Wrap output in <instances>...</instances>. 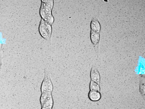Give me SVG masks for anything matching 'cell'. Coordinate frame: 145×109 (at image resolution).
I'll return each instance as SVG.
<instances>
[{
    "instance_id": "1",
    "label": "cell",
    "mask_w": 145,
    "mask_h": 109,
    "mask_svg": "<svg viewBox=\"0 0 145 109\" xmlns=\"http://www.w3.org/2000/svg\"><path fill=\"white\" fill-rule=\"evenodd\" d=\"M53 90V85L50 76L45 71V76L41 87V93H48L51 94Z\"/></svg>"
},
{
    "instance_id": "2",
    "label": "cell",
    "mask_w": 145,
    "mask_h": 109,
    "mask_svg": "<svg viewBox=\"0 0 145 109\" xmlns=\"http://www.w3.org/2000/svg\"><path fill=\"white\" fill-rule=\"evenodd\" d=\"M91 79L98 84H100V74L95 66H92L90 73Z\"/></svg>"
},
{
    "instance_id": "3",
    "label": "cell",
    "mask_w": 145,
    "mask_h": 109,
    "mask_svg": "<svg viewBox=\"0 0 145 109\" xmlns=\"http://www.w3.org/2000/svg\"><path fill=\"white\" fill-rule=\"evenodd\" d=\"M39 32L40 35L45 39L48 40L50 39L45 27V21L42 18L41 21L40 22L39 26Z\"/></svg>"
},
{
    "instance_id": "4",
    "label": "cell",
    "mask_w": 145,
    "mask_h": 109,
    "mask_svg": "<svg viewBox=\"0 0 145 109\" xmlns=\"http://www.w3.org/2000/svg\"><path fill=\"white\" fill-rule=\"evenodd\" d=\"M90 38L91 43L95 47L99 46V42L100 40V33H96L91 30Z\"/></svg>"
},
{
    "instance_id": "5",
    "label": "cell",
    "mask_w": 145,
    "mask_h": 109,
    "mask_svg": "<svg viewBox=\"0 0 145 109\" xmlns=\"http://www.w3.org/2000/svg\"><path fill=\"white\" fill-rule=\"evenodd\" d=\"M90 26H91V30L95 32L96 33H100L101 29L100 23L97 18L95 17H94L92 18V20H91Z\"/></svg>"
},
{
    "instance_id": "6",
    "label": "cell",
    "mask_w": 145,
    "mask_h": 109,
    "mask_svg": "<svg viewBox=\"0 0 145 109\" xmlns=\"http://www.w3.org/2000/svg\"><path fill=\"white\" fill-rule=\"evenodd\" d=\"M102 96L100 92L90 90L88 94V98L90 100L96 102L100 100Z\"/></svg>"
},
{
    "instance_id": "7",
    "label": "cell",
    "mask_w": 145,
    "mask_h": 109,
    "mask_svg": "<svg viewBox=\"0 0 145 109\" xmlns=\"http://www.w3.org/2000/svg\"><path fill=\"white\" fill-rule=\"evenodd\" d=\"M54 105L53 97L52 94H50L48 96V98H46V100L45 101V103H44L43 106H41L42 109H52Z\"/></svg>"
},
{
    "instance_id": "8",
    "label": "cell",
    "mask_w": 145,
    "mask_h": 109,
    "mask_svg": "<svg viewBox=\"0 0 145 109\" xmlns=\"http://www.w3.org/2000/svg\"><path fill=\"white\" fill-rule=\"evenodd\" d=\"M89 89L92 91L100 92L101 88L100 84L96 83L95 81H92L91 80L90 83H89Z\"/></svg>"
},
{
    "instance_id": "9",
    "label": "cell",
    "mask_w": 145,
    "mask_h": 109,
    "mask_svg": "<svg viewBox=\"0 0 145 109\" xmlns=\"http://www.w3.org/2000/svg\"><path fill=\"white\" fill-rule=\"evenodd\" d=\"M145 78L144 77H142L140 79V86H139V91L142 96L144 97L145 96Z\"/></svg>"
},
{
    "instance_id": "10",
    "label": "cell",
    "mask_w": 145,
    "mask_h": 109,
    "mask_svg": "<svg viewBox=\"0 0 145 109\" xmlns=\"http://www.w3.org/2000/svg\"><path fill=\"white\" fill-rule=\"evenodd\" d=\"M39 14L40 16L41 17L42 19L44 20L45 21H46V11L45 10V8H44L43 4L42 3H41V7H40V9Z\"/></svg>"
},
{
    "instance_id": "11",
    "label": "cell",
    "mask_w": 145,
    "mask_h": 109,
    "mask_svg": "<svg viewBox=\"0 0 145 109\" xmlns=\"http://www.w3.org/2000/svg\"><path fill=\"white\" fill-rule=\"evenodd\" d=\"M45 27L46 29V31L48 33L50 39L51 37V34H52V25H50V23H48V22L45 21Z\"/></svg>"
},
{
    "instance_id": "12",
    "label": "cell",
    "mask_w": 145,
    "mask_h": 109,
    "mask_svg": "<svg viewBox=\"0 0 145 109\" xmlns=\"http://www.w3.org/2000/svg\"><path fill=\"white\" fill-rule=\"evenodd\" d=\"M50 94L48 93H42L40 99V104L41 105V106H43V104L45 103V101L46 100V98H48V96Z\"/></svg>"
}]
</instances>
